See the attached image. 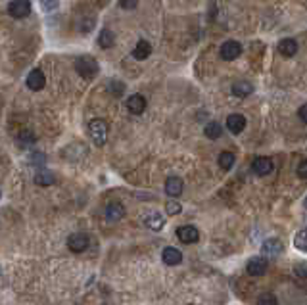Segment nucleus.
Segmentation results:
<instances>
[{
    "label": "nucleus",
    "mask_w": 307,
    "mask_h": 305,
    "mask_svg": "<svg viewBox=\"0 0 307 305\" xmlns=\"http://www.w3.org/2000/svg\"><path fill=\"white\" fill-rule=\"evenodd\" d=\"M88 134L96 146H104L108 140V123L104 119H92L88 123Z\"/></svg>",
    "instance_id": "1"
},
{
    "label": "nucleus",
    "mask_w": 307,
    "mask_h": 305,
    "mask_svg": "<svg viewBox=\"0 0 307 305\" xmlns=\"http://www.w3.org/2000/svg\"><path fill=\"white\" fill-rule=\"evenodd\" d=\"M75 69H77V73H79L83 79H92L98 75L100 67H98V62H96L95 58H90V56H81L79 60L75 62Z\"/></svg>",
    "instance_id": "2"
},
{
    "label": "nucleus",
    "mask_w": 307,
    "mask_h": 305,
    "mask_svg": "<svg viewBox=\"0 0 307 305\" xmlns=\"http://www.w3.org/2000/svg\"><path fill=\"white\" fill-rule=\"evenodd\" d=\"M8 14L16 19H23L31 14V2L29 0H12L8 6Z\"/></svg>",
    "instance_id": "3"
},
{
    "label": "nucleus",
    "mask_w": 307,
    "mask_h": 305,
    "mask_svg": "<svg viewBox=\"0 0 307 305\" xmlns=\"http://www.w3.org/2000/svg\"><path fill=\"white\" fill-rule=\"evenodd\" d=\"M240 54H242V44H240V42H237V40L223 42V46H221V58H223V60L232 62V60H237Z\"/></svg>",
    "instance_id": "4"
},
{
    "label": "nucleus",
    "mask_w": 307,
    "mask_h": 305,
    "mask_svg": "<svg viewBox=\"0 0 307 305\" xmlns=\"http://www.w3.org/2000/svg\"><path fill=\"white\" fill-rule=\"evenodd\" d=\"M177 236L182 244H196L200 240V232H198L196 227L192 225H182V227L177 228Z\"/></svg>",
    "instance_id": "5"
},
{
    "label": "nucleus",
    "mask_w": 307,
    "mask_h": 305,
    "mask_svg": "<svg viewBox=\"0 0 307 305\" xmlns=\"http://www.w3.org/2000/svg\"><path fill=\"white\" fill-rule=\"evenodd\" d=\"M67 248L71 251H75V253H81V251H85L88 248V236L85 232H75V234H71L67 238Z\"/></svg>",
    "instance_id": "6"
},
{
    "label": "nucleus",
    "mask_w": 307,
    "mask_h": 305,
    "mask_svg": "<svg viewBox=\"0 0 307 305\" xmlns=\"http://www.w3.org/2000/svg\"><path fill=\"white\" fill-rule=\"evenodd\" d=\"M252 169H253V173H255V175L265 177V175H269V173L275 169V163H273V159H271V157L261 156V157H255V159H253Z\"/></svg>",
    "instance_id": "7"
},
{
    "label": "nucleus",
    "mask_w": 307,
    "mask_h": 305,
    "mask_svg": "<svg viewBox=\"0 0 307 305\" xmlns=\"http://www.w3.org/2000/svg\"><path fill=\"white\" fill-rule=\"evenodd\" d=\"M46 85V77L40 69H33L29 75H27V88H31L33 92H39L42 90Z\"/></svg>",
    "instance_id": "8"
},
{
    "label": "nucleus",
    "mask_w": 307,
    "mask_h": 305,
    "mask_svg": "<svg viewBox=\"0 0 307 305\" xmlns=\"http://www.w3.org/2000/svg\"><path fill=\"white\" fill-rule=\"evenodd\" d=\"M282 250H284L282 242L276 240V238H269V240H265L263 246H261V251H263L265 257H278V255L282 253Z\"/></svg>",
    "instance_id": "9"
},
{
    "label": "nucleus",
    "mask_w": 307,
    "mask_h": 305,
    "mask_svg": "<svg viewBox=\"0 0 307 305\" xmlns=\"http://www.w3.org/2000/svg\"><path fill=\"white\" fill-rule=\"evenodd\" d=\"M106 219L110 221V223H117L125 217V207H123V203L119 202H110L106 205Z\"/></svg>",
    "instance_id": "10"
},
{
    "label": "nucleus",
    "mask_w": 307,
    "mask_h": 305,
    "mask_svg": "<svg viewBox=\"0 0 307 305\" xmlns=\"http://www.w3.org/2000/svg\"><path fill=\"white\" fill-rule=\"evenodd\" d=\"M246 271H248L250 276H261L267 271V261H265V257H250L248 265H246Z\"/></svg>",
    "instance_id": "11"
},
{
    "label": "nucleus",
    "mask_w": 307,
    "mask_h": 305,
    "mask_svg": "<svg viewBox=\"0 0 307 305\" xmlns=\"http://www.w3.org/2000/svg\"><path fill=\"white\" fill-rule=\"evenodd\" d=\"M127 110L134 113V115H138L142 111L146 110V100H144V96L140 94H133V96H129L127 98Z\"/></svg>",
    "instance_id": "12"
},
{
    "label": "nucleus",
    "mask_w": 307,
    "mask_h": 305,
    "mask_svg": "<svg viewBox=\"0 0 307 305\" xmlns=\"http://www.w3.org/2000/svg\"><path fill=\"white\" fill-rule=\"evenodd\" d=\"M227 127L232 134H240L246 129V118L240 113H232L227 118Z\"/></svg>",
    "instance_id": "13"
},
{
    "label": "nucleus",
    "mask_w": 307,
    "mask_h": 305,
    "mask_svg": "<svg viewBox=\"0 0 307 305\" xmlns=\"http://www.w3.org/2000/svg\"><path fill=\"white\" fill-rule=\"evenodd\" d=\"M182 188H184V182H182V179H179V177H169V179L166 180V192L171 196V198L181 196Z\"/></svg>",
    "instance_id": "14"
},
{
    "label": "nucleus",
    "mask_w": 307,
    "mask_h": 305,
    "mask_svg": "<svg viewBox=\"0 0 307 305\" xmlns=\"http://www.w3.org/2000/svg\"><path fill=\"white\" fill-rule=\"evenodd\" d=\"M161 259H163V263L166 265H179L182 261V253L177 248H166L163 253H161Z\"/></svg>",
    "instance_id": "15"
},
{
    "label": "nucleus",
    "mask_w": 307,
    "mask_h": 305,
    "mask_svg": "<svg viewBox=\"0 0 307 305\" xmlns=\"http://www.w3.org/2000/svg\"><path fill=\"white\" fill-rule=\"evenodd\" d=\"M278 52L286 58H292V56H296L298 52V42L294 39H282L278 42Z\"/></svg>",
    "instance_id": "16"
},
{
    "label": "nucleus",
    "mask_w": 307,
    "mask_h": 305,
    "mask_svg": "<svg viewBox=\"0 0 307 305\" xmlns=\"http://www.w3.org/2000/svg\"><path fill=\"white\" fill-rule=\"evenodd\" d=\"M150 54H152V44H150L148 40H138L133 50L134 60H146Z\"/></svg>",
    "instance_id": "17"
},
{
    "label": "nucleus",
    "mask_w": 307,
    "mask_h": 305,
    "mask_svg": "<svg viewBox=\"0 0 307 305\" xmlns=\"http://www.w3.org/2000/svg\"><path fill=\"white\" fill-rule=\"evenodd\" d=\"M253 92V85H250L248 81H237L232 85V94L238 96V98H244V96H250Z\"/></svg>",
    "instance_id": "18"
},
{
    "label": "nucleus",
    "mask_w": 307,
    "mask_h": 305,
    "mask_svg": "<svg viewBox=\"0 0 307 305\" xmlns=\"http://www.w3.org/2000/svg\"><path fill=\"white\" fill-rule=\"evenodd\" d=\"M146 223V227L152 228V230H161V228L166 227V217H161L159 213H150L148 217L144 219Z\"/></svg>",
    "instance_id": "19"
},
{
    "label": "nucleus",
    "mask_w": 307,
    "mask_h": 305,
    "mask_svg": "<svg viewBox=\"0 0 307 305\" xmlns=\"http://www.w3.org/2000/svg\"><path fill=\"white\" fill-rule=\"evenodd\" d=\"M35 182H37L39 186H50V184L56 182V177L52 175V171L40 169V171H37V175H35Z\"/></svg>",
    "instance_id": "20"
},
{
    "label": "nucleus",
    "mask_w": 307,
    "mask_h": 305,
    "mask_svg": "<svg viewBox=\"0 0 307 305\" xmlns=\"http://www.w3.org/2000/svg\"><path fill=\"white\" fill-rule=\"evenodd\" d=\"M113 42H115L113 33H111L110 29H102V33L98 35V46L104 48V50H108V48L113 46Z\"/></svg>",
    "instance_id": "21"
},
{
    "label": "nucleus",
    "mask_w": 307,
    "mask_h": 305,
    "mask_svg": "<svg viewBox=\"0 0 307 305\" xmlns=\"http://www.w3.org/2000/svg\"><path fill=\"white\" fill-rule=\"evenodd\" d=\"M294 248L299 250L301 253H307V228L299 230L298 234L294 236Z\"/></svg>",
    "instance_id": "22"
},
{
    "label": "nucleus",
    "mask_w": 307,
    "mask_h": 305,
    "mask_svg": "<svg viewBox=\"0 0 307 305\" xmlns=\"http://www.w3.org/2000/svg\"><path fill=\"white\" fill-rule=\"evenodd\" d=\"M17 144L21 148H29L31 144H35V134L31 131H21V133L17 134Z\"/></svg>",
    "instance_id": "23"
},
{
    "label": "nucleus",
    "mask_w": 307,
    "mask_h": 305,
    "mask_svg": "<svg viewBox=\"0 0 307 305\" xmlns=\"http://www.w3.org/2000/svg\"><path fill=\"white\" fill-rule=\"evenodd\" d=\"M204 134L207 136V138H219L221 134H223V129H221L219 123H215V121H211V123H207V125H205Z\"/></svg>",
    "instance_id": "24"
},
{
    "label": "nucleus",
    "mask_w": 307,
    "mask_h": 305,
    "mask_svg": "<svg viewBox=\"0 0 307 305\" xmlns=\"http://www.w3.org/2000/svg\"><path fill=\"white\" fill-rule=\"evenodd\" d=\"M232 165H234V154H230V152H223V154L219 156V167L221 169H225V171H228Z\"/></svg>",
    "instance_id": "25"
},
{
    "label": "nucleus",
    "mask_w": 307,
    "mask_h": 305,
    "mask_svg": "<svg viewBox=\"0 0 307 305\" xmlns=\"http://www.w3.org/2000/svg\"><path fill=\"white\" fill-rule=\"evenodd\" d=\"M40 2V8L44 12H54L58 6H60V0H39Z\"/></svg>",
    "instance_id": "26"
},
{
    "label": "nucleus",
    "mask_w": 307,
    "mask_h": 305,
    "mask_svg": "<svg viewBox=\"0 0 307 305\" xmlns=\"http://www.w3.org/2000/svg\"><path fill=\"white\" fill-rule=\"evenodd\" d=\"M110 90H111V94H113V96H121V94H123V90H125V85H123L121 81H115V79H113V81L110 83Z\"/></svg>",
    "instance_id": "27"
},
{
    "label": "nucleus",
    "mask_w": 307,
    "mask_h": 305,
    "mask_svg": "<svg viewBox=\"0 0 307 305\" xmlns=\"http://www.w3.org/2000/svg\"><path fill=\"white\" fill-rule=\"evenodd\" d=\"M294 273H296V276H299V278H305L307 280V263H298V265L294 267Z\"/></svg>",
    "instance_id": "28"
},
{
    "label": "nucleus",
    "mask_w": 307,
    "mask_h": 305,
    "mask_svg": "<svg viewBox=\"0 0 307 305\" xmlns=\"http://www.w3.org/2000/svg\"><path fill=\"white\" fill-rule=\"evenodd\" d=\"M167 213H169V215H177V213H181V203L179 202H167Z\"/></svg>",
    "instance_id": "29"
},
{
    "label": "nucleus",
    "mask_w": 307,
    "mask_h": 305,
    "mask_svg": "<svg viewBox=\"0 0 307 305\" xmlns=\"http://www.w3.org/2000/svg\"><path fill=\"white\" fill-rule=\"evenodd\" d=\"M298 177L299 179L307 180V159H303V161L298 165Z\"/></svg>",
    "instance_id": "30"
},
{
    "label": "nucleus",
    "mask_w": 307,
    "mask_h": 305,
    "mask_svg": "<svg viewBox=\"0 0 307 305\" xmlns=\"http://www.w3.org/2000/svg\"><path fill=\"white\" fill-rule=\"evenodd\" d=\"M136 4H138V0H121V8L123 10H133L136 8Z\"/></svg>",
    "instance_id": "31"
},
{
    "label": "nucleus",
    "mask_w": 307,
    "mask_h": 305,
    "mask_svg": "<svg viewBox=\"0 0 307 305\" xmlns=\"http://www.w3.org/2000/svg\"><path fill=\"white\" fill-rule=\"evenodd\" d=\"M259 303H271V305H275L276 303V297L275 296H261L259 297Z\"/></svg>",
    "instance_id": "32"
},
{
    "label": "nucleus",
    "mask_w": 307,
    "mask_h": 305,
    "mask_svg": "<svg viewBox=\"0 0 307 305\" xmlns=\"http://www.w3.org/2000/svg\"><path fill=\"white\" fill-rule=\"evenodd\" d=\"M298 115H299V119L303 121V123H307V104H303L301 108L298 110Z\"/></svg>",
    "instance_id": "33"
},
{
    "label": "nucleus",
    "mask_w": 307,
    "mask_h": 305,
    "mask_svg": "<svg viewBox=\"0 0 307 305\" xmlns=\"http://www.w3.org/2000/svg\"><path fill=\"white\" fill-rule=\"evenodd\" d=\"M33 156H35V157L31 159L33 163H42V161H44V157H42V154H33Z\"/></svg>",
    "instance_id": "34"
},
{
    "label": "nucleus",
    "mask_w": 307,
    "mask_h": 305,
    "mask_svg": "<svg viewBox=\"0 0 307 305\" xmlns=\"http://www.w3.org/2000/svg\"><path fill=\"white\" fill-rule=\"evenodd\" d=\"M305 207H307V198H305Z\"/></svg>",
    "instance_id": "35"
}]
</instances>
